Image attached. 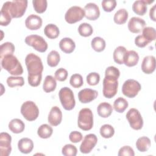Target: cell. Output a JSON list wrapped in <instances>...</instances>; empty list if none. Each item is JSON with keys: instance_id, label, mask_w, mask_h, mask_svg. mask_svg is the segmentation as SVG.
I'll use <instances>...</instances> for the list:
<instances>
[{"instance_id": "1", "label": "cell", "mask_w": 156, "mask_h": 156, "mask_svg": "<svg viewBox=\"0 0 156 156\" xmlns=\"http://www.w3.org/2000/svg\"><path fill=\"white\" fill-rule=\"evenodd\" d=\"M25 63L28 71V83L32 87H37L42 79L43 65L40 57L34 53L28 54L25 58Z\"/></svg>"}, {"instance_id": "2", "label": "cell", "mask_w": 156, "mask_h": 156, "mask_svg": "<svg viewBox=\"0 0 156 156\" xmlns=\"http://www.w3.org/2000/svg\"><path fill=\"white\" fill-rule=\"evenodd\" d=\"M119 76V70L115 66H110L106 68L102 83V93L106 98L110 99L116 95L118 87V79Z\"/></svg>"}, {"instance_id": "3", "label": "cell", "mask_w": 156, "mask_h": 156, "mask_svg": "<svg viewBox=\"0 0 156 156\" xmlns=\"http://www.w3.org/2000/svg\"><path fill=\"white\" fill-rule=\"evenodd\" d=\"M27 0H13L7 1L2 5V8L5 9L12 18H21L25 13L27 7Z\"/></svg>"}, {"instance_id": "4", "label": "cell", "mask_w": 156, "mask_h": 156, "mask_svg": "<svg viewBox=\"0 0 156 156\" xmlns=\"http://www.w3.org/2000/svg\"><path fill=\"white\" fill-rule=\"evenodd\" d=\"M1 60V65L3 69L13 76H20L23 73L21 63L13 55H7Z\"/></svg>"}, {"instance_id": "5", "label": "cell", "mask_w": 156, "mask_h": 156, "mask_svg": "<svg viewBox=\"0 0 156 156\" xmlns=\"http://www.w3.org/2000/svg\"><path fill=\"white\" fill-rule=\"evenodd\" d=\"M78 127L83 130L88 131L93 126V115L92 111L88 108L81 109L79 113Z\"/></svg>"}, {"instance_id": "6", "label": "cell", "mask_w": 156, "mask_h": 156, "mask_svg": "<svg viewBox=\"0 0 156 156\" xmlns=\"http://www.w3.org/2000/svg\"><path fill=\"white\" fill-rule=\"evenodd\" d=\"M58 96L62 105L66 110H73L76 105V101L73 91L68 87L62 88L58 92Z\"/></svg>"}, {"instance_id": "7", "label": "cell", "mask_w": 156, "mask_h": 156, "mask_svg": "<svg viewBox=\"0 0 156 156\" xmlns=\"http://www.w3.org/2000/svg\"><path fill=\"white\" fill-rule=\"evenodd\" d=\"M21 113L29 121H35L39 115V109L35 102L31 101L24 102L21 107Z\"/></svg>"}, {"instance_id": "8", "label": "cell", "mask_w": 156, "mask_h": 156, "mask_svg": "<svg viewBox=\"0 0 156 156\" xmlns=\"http://www.w3.org/2000/svg\"><path fill=\"white\" fill-rule=\"evenodd\" d=\"M25 43L40 52H44L48 49V43L45 40L38 35H30L25 38Z\"/></svg>"}, {"instance_id": "9", "label": "cell", "mask_w": 156, "mask_h": 156, "mask_svg": "<svg viewBox=\"0 0 156 156\" xmlns=\"http://www.w3.org/2000/svg\"><path fill=\"white\" fill-rule=\"evenodd\" d=\"M140 83L134 79H128L124 82L122 87V94L129 98L135 97L141 90Z\"/></svg>"}, {"instance_id": "10", "label": "cell", "mask_w": 156, "mask_h": 156, "mask_svg": "<svg viewBox=\"0 0 156 156\" xmlns=\"http://www.w3.org/2000/svg\"><path fill=\"white\" fill-rule=\"evenodd\" d=\"M126 119H127L130 126L134 130H140L143 126V119L140 112L135 108H130L126 113Z\"/></svg>"}, {"instance_id": "11", "label": "cell", "mask_w": 156, "mask_h": 156, "mask_svg": "<svg viewBox=\"0 0 156 156\" xmlns=\"http://www.w3.org/2000/svg\"><path fill=\"white\" fill-rule=\"evenodd\" d=\"M85 16V11L79 6H72L66 11L65 20L69 24H73L82 20Z\"/></svg>"}, {"instance_id": "12", "label": "cell", "mask_w": 156, "mask_h": 156, "mask_svg": "<svg viewBox=\"0 0 156 156\" xmlns=\"http://www.w3.org/2000/svg\"><path fill=\"white\" fill-rule=\"evenodd\" d=\"M98 142V138L96 135L90 133L86 135L80 146V151L83 154H88L94 147Z\"/></svg>"}, {"instance_id": "13", "label": "cell", "mask_w": 156, "mask_h": 156, "mask_svg": "<svg viewBox=\"0 0 156 156\" xmlns=\"http://www.w3.org/2000/svg\"><path fill=\"white\" fill-rule=\"evenodd\" d=\"M12 137L7 132H1L0 134V154L1 156H8L12 151Z\"/></svg>"}, {"instance_id": "14", "label": "cell", "mask_w": 156, "mask_h": 156, "mask_svg": "<svg viewBox=\"0 0 156 156\" xmlns=\"http://www.w3.org/2000/svg\"><path fill=\"white\" fill-rule=\"evenodd\" d=\"M98 95L96 90L91 88H84L78 93V98L80 102L83 104L89 103L94 100Z\"/></svg>"}, {"instance_id": "15", "label": "cell", "mask_w": 156, "mask_h": 156, "mask_svg": "<svg viewBox=\"0 0 156 156\" xmlns=\"http://www.w3.org/2000/svg\"><path fill=\"white\" fill-rule=\"evenodd\" d=\"M146 22L143 19L133 16L131 18L128 23V29L133 34H138L145 27Z\"/></svg>"}, {"instance_id": "16", "label": "cell", "mask_w": 156, "mask_h": 156, "mask_svg": "<svg viewBox=\"0 0 156 156\" xmlns=\"http://www.w3.org/2000/svg\"><path fill=\"white\" fill-rule=\"evenodd\" d=\"M85 16L89 20H96L100 16V10L98 5L93 2H89L84 7Z\"/></svg>"}, {"instance_id": "17", "label": "cell", "mask_w": 156, "mask_h": 156, "mask_svg": "<svg viewBox=\"0 0 156 156\" xmlns=\"http://www.w3.org/2000/svg\"><path fill=\"white\" fill-rule=\"evenodd\" d=\"M62 120V113L61 110L57 106H54L51 108L48 115V121L52 126L59 125Z\"/></svg>"}, {"instance_id": "18", "label": "cell", "mask_w": 156, "mask_h": 156, "mask_svg": "<svg viewBox=\"0 0 156 156\" xmlns=\"http://www.w3.org/2000/svg\"><path fill=\"white\" fill-rule=\"evenodd\" d=\"M42 23L41 18L34 14L29 15L25 20L26 27L31 30L39 29L42 26Z\"/></svg>"}, {"instance_id": "19", "label": "cell", "mask_w": 156, "mask_h": 156, "mask_svg": "<svg viewBox=\"0 0 156 156\" xmlns=\"http://www.w3.org/2000/svg\"><path fill=\"white\" fill-rule=\"evenodd\" d=\"M141 69L147 74H152L155 69V58L153 55L144 57L141 63Z\"/></svg>"}, {"instance_id": "20", "label": "cell", "mask_w": 156, "mask_h": 156, "mask_svg": "<svg viewBox=\"0 0 156 156\" xmlns=\"http://www.w3.org/2000/svg\"><path fill=\"white\" fill-rule=\"evenodd\" d=\"M154 0H138L135 1L132 5V10L136 14L143 16L147 12V5L152 3Z\"/></svg>"}, {"instance_id": "21", "label": "cell", "mask_w": 156, "mask_h": 156, "mask_svg": "<svg viewBox=\"0 0 156 156\" xmlns=\"http://www.w3.org/2000/svg\"><path fill=\"white\" fill-rule=\"evenodd\" d=\"M18 148L23 154H29L34 148V143L32 140L29 138H23L20 139L18 143Z\"/></svg>"}, {"instance_id": "22", "label": "cell", "mask_w": 156, "mask_h": 156, "mask_svg": "<svg viewBox=\"0 0 156 156\" xmlns=\"http://www.w3.org/2000/svg\"><path fill=\"white\" fill-rule=\"evenodd\" d=\"M59 47L63 52L66 54H71L75 49L76 44L71 38L65 37L60 41Z\"/></svg>"}, {"instance_id": "23", "label": "cell", "mask_w": 156, "mask_h": 156, "mask_svg": "<svg viewBox=\"0 0 156 156\" xmlns=\"http://www.w3.org/2000/svg\"><path fill=\"white\" fill-rule=\"evenodd\" d=\"M139 61V55L138 53L133 50L126 52L124 58V64L129 67L134 66L137 65Z\"/></svg>"}, {"instance_id": "24", "label": "cell", "mask_w": 156, "mask_h": 156, "mask_svg": "<svg viewBox=\"0 0 156 156\" xmlns=\"http://www.w3.org/2000/svg\"><path fill=\"white\" fill-rule=\"evenodd\" d=\"M113 112V107L110 104L104 102L99 104L97 107V112L99 116L103 118L109 117Z\"/></svg>"}, {"instance_id": "25", "label": "cell", "mask_w": 156, "mask_h": 156, "mask_svg": "<svg viewBox=\"0 0 156 156\" xmlns=\"http://www.w3.org/2000/svg\"><path fill=\"white\" fill-rule=\"evenodd\" d=\"M9 129L14 133H20L24 131L25 124L22 120L18 118H15L9 122Z\"/></svg>"}, {"instance_id": "26", "label": "cell", "mask_w": 156, "mask_h": 156, "mask_svg": "<svg viewBox=\"0 0 156 156\" xmlns=\"http://www.w3.org/2000/svg\"><path fill=\"white\" fill-rule=\"evenodd\" d=\"M57 87L56 79L51 75L47 76L43 84V89L46 93H50L54 91Z\"/></svg>"}, {"instance_id": "27", "label": "cell", "mask_w": 156, "mask_h": 156, "mask_svg": "<svg viewBox=\"0 0 156 156\" xmlns=\"http://www.w3.org/2000/svg\"><path fill=\"white\" fill-rule=\"evenodd\" d=\"M151 146V140L147 136H141L138 138L136 141V147L137 149L141 152H146Z\"/></svg>"}, {"instance_id": "28", "label": "cell", "mask_w": 156, "mask_h": 156, "mask_svg": "<svg viewBox=\"0 0 156 156\" xmlns=\"http://www.w3.org/2000/svg\"><path fill=\"white\" fill-rule=\"evenodd\" d=\"M44 34L50 39H55L57 38L60 34L58 27L54 24H47L44 29Z\"/></svg>"}, {"instance_id": "29", "label": "cell", "mask_w": 156, "mask_h": 156, "mask_svg": "<svg viewBox=\"0 0 156 156\" xmlns=\"http://www.w3.org/2000/svg\"><path fill=\"white\" fill-rule=\"evenodd\" d=\"M127 49L125 47L122 46H118L114 51L113 57L115 62L119 65L124 63V55L127 52Z\"/></svg>"}, {"instance_id": "30", "label": "cell", "mask_w": 156, "mask_h": 156, "mask_svg": "<svg viewBox=\"0 0 156 156\" xmlns=\"http://www.w3.org/2000/svg\"><path fill=\"white\" fill-rule=\"evenodd\" d=\"M128 16L129 14L127 10L125 9H120L115 13L113 20L116 24L121 25L126 22L128 19Z\"/></svg>"}, {"instance_id": "31", "label": "cell", "mask_w": 156, "mask_h": 156, "mask_svg": "<svg viewBox=\"0 0 156 156\" xmlns=\"http://www.w3.org/2000/svg\"><path fill=\"white\" fill-rule=\"evenodd\" d=\"M15 46L11 42H5L0 46V59L7 55H13L15 52Z\"/></svg>"}, {"instance_id": "32", "label": "cell", "mask_w": 156, "mask_h": 156, "mask_svg": "<svg viewBox=\"0 0 156 156\" xmlns=\"http://www.w3.org/2000/svg\"><path fill=\"white\" fill-rule=\"evenodd\" d=\"M53 132L52 128L47 124L41 125L37 130V134L41 138L46 139L49 138Z\"/></svg>"}, {"instance_id": "33", "label": "cell", "mask_w": 156, "mask_h": 156, "mask_svg": "<svg viewBox=\"0 0 156 156\" xmlns=\"http://www.w3.org/2000/svg\"><path fill=\"white\" fill-rule=\"evenodd\" d=\"M91 45L92 48L96 52H102L105 48V40L100 37H96L93 38L91 41Z\"/></svg>"}, {"instance_id": "34", "label": "cell", "mask_w": 156, "mask_h": 156, "mask_svg": "<svg viewBox=\"0 0 156 156\" xmlns=\"http://www.w3.org/2000/svg\"><path fill=\"white\" fill-rule=\"evenodd\" d=\"M60 60L59 53L55 51H51L47 56V63L51 67H55L57 66Z\"/></svg>"}, {"instance_id": "35", "label": "cell", "mask_w": 156, "mask_h": 156, "mask_svg": "<svg viewBox=\"0 0 156 156\" xmlns=\"http://www.w3.org/2000/svg\"><path fill=\"white\" fill-rule=\"evenodd\" d=\"M129 105L126 99L122 97L118 98L113 103V108L118 113H123Z\"/></svg>"}, {"instance_id": "36", "label": "cell", "mask_w": 156, "mask_h": 156, "mask_svg": "<svg viewBox=\"0 0 156 156\" xmlns=\"http://www.w3.org/2000/svg\"><path fill=\"white\" fill-rule=\"evenodd\" d=\"M78 32L80 35L87 37L92 35L93 29L92 26L89 23H83L78 27Z\"/></svg>"}, {"instance_id": "37", "label": "cell", "mask_w": 156, "mask_h": 156, "mask_svg": "<svg viewBox=\"0 0 156 156\" xmlns=\"http://www.w3.org/2000/svg\"><path fill=\"white\" fill-rule=\"evenodd\" d=\"M7 83L10 88L16 86L22 87L24 84V80L21 76H10L7 79Z\"/></svg>"}, {"instance_id": "38", "label": "cell", "mask_w": 156, "mask_h": 156, "mask_svg": "<svg viewBox=\"0 0 156 156\" xmlns=\"http://www.w3.org/2000/svg\"><path fill=\"white\" fill-rule=\"evenodd\" d=\"M99 132L103 138H110L113 136L115 133V129L110 124H104L101 127Z\"/></svg>"}, {"instance_id": "39", "label": "cell", "mask_w": 156, "mask_h": 156, "mask_svg": "<svg viewBox=\"0 0 156 156\" xmlns=\"http://www.w3.org/2000/svg\"><path fill=\"white\" fill-rule=\"evenodd\" d=\"M32 4L37 13H43L47 9L48 2L46 0H33Z\"/></svg>"}, {"instance_id": "40", "label": "cell", "mask_w": 156, "mask_h": 156, "mask_svg": "<svg viewBox=\"0 0 156 156\" xmlns=\"http://www.w3.org/2000/svg\"><path fill=\"white\" fill-rule=\"evenodd\" d=\"M142 35L150 43L155 40L156 32L152 27H146L142 30Z\"/></svg>"}, {"instance_id": "41", "label": "cell", "mask_w": 156, "mask_h": 156, "mask_svg": "<svg viewBox=\"0 0 156 156\" xmlns=\"http://www.w3.org/2000/svg\"><path fill=\"white\" fill-rule=\"evenodd\" d=\"M69 83L73 87L76 88H79L83 84V77L79 74H74L70 77Z\"/></svg>"}, {"instance_id": "42", "label": "cell", "mask_w": 156, "mask_h": 156, "mask_svg": "<svg viewBox=\"0 0 156 156\" xmlns=\"http://www.w3.org/2000/svg\"><path fill=\"white\" fill-rule=\"evenodd\" d=\"M77 152L76 147L71 144H65L62 149V153L65 156H76Z\"/></svg>"}, {"instance_id": "43", "label": "cell", "mask_w": 156, "mask_h": 156, "mask_svg": "<svg viewBox=\"0 0 156 156\" xmlns=\"http://www.w3.org/2000/svg\"><path fill=\"white\" fill-rule=\"evenodd\" d=\"M11 20L12 17L8 12L5 9L1 8L0 12V24L2 26H7L10 24Z\"/></svg>"}, {"instance_id": "44", "label": "cell", "mask_w": 156, "mask_h": 156, "mask_svg": "<svg viewBox=\"0 0 156 156\" xmlns=\"http://www.w3.org/2000/svg\"><path fill=\"white\" fill-rule=\"evenodd\" d=\"M87 82L91 86L96 85L99 83L100 80V76L96 72H92L89 73L86 77Z\"/></svg>"}, {"instance_id": "45", "label": "cell", "mask_w": 156, "mask_h": 156, "mask_svg": "<svg viewBox=\"0 0 156 156\" xmlns=\"http://www.w3.org/2000/svg\"><path fill=\"white\" fill-rule=\"evenodd\" d=\"M101 5L105 12H110L116 7V1L115 0H104L102 1Z\"/></svg>"}, {"instance_id": "46", "label": "cell", "mask_w": 156, "mask_h": 156, "mask_svg": "<svg viewBox=\"0 0 156 156\" xmlns=\"http://www.w3.org/2000/svg\"><path fill=\"white\" fill-rule=\"evenodd\" d=\"M68 71L66 69L63 68H60L57 69L55 72V78L56 80L60 82L65 81L68 77Z\"/></svg>"}, {"instance_id": "47", "label": "cell", "mask_w": 156, "mask_h": 156, "mask_svg": "<svg viewBox=\"0 0 156 156\" xmlns=\"http://www.w3.org/2000/svg\"><path fill=\"white\" fill-rule=\"evenodd\" d=\"M118 156H134L133 149L129 146H124L121 147L118 153Z\"/></svg>"}, {"instance_id": "48", "label": "cell", "mask_w": 156, "mask_h": 156, "mask_svg": "<svg viewBox=\"0 0 156 156\" xmlns=\"http://www.w3.org/2000/svg\"><path fill=\"white\" fill-rule=\"evenodd\" d=\"M83 136L82 133L78 131H73L69 133V140L74 143H77L82 141Z\"/></svg>"}, {"instance_id": "49", "label": "cell", "mask_w": 156, "mask_h": 156, "mask_svg": "<svg viewBox=\"0 0 156 156\" xmlns=\"http://www.w3.org/2000/svg\"><path fill=\"white\" fill-rule=\"evenodd\" d=\"M149 43L142 35H139L135 38V44L139 48H144Z\"/></svg>"}, {"instance_id": "50", "label": "cell", "mask_w": 156, "mask_h": 156, "mask_svg": "<svg viewBox=\"0 0 156 156\" xmlns=\"http://www.w3.org/2000/svg\"><path fill=\"white\" fill-rule=\"evenodd\" d=\"M155 7H156V5H154L150 9L149 11V16L150 18L153 21H155Z\"/></svg>"}]
</instances>
